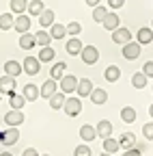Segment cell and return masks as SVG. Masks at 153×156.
I'll use <instances>...</instances> for the list:
<instances>
[{
	"mask_svg": "<svg viewBox=\"0 0 153 156\" xmlns=\"http://www.w3.org/2000/svg\"><path fill=\"white\" fill-rule=\"evenodd\" d=\"M0 156H13L11 152H2V154H0Z\"/></svg>",
	"mask_w": 153,
	"mask_h": 156,
	"instance_id": "bcb514c9",
	"label": "cell"
},
{
	"mask_svg": "<svg viewBox=\"0 0 153 156\" xmlns=\"http://www.w3.org/2000/svg\"><path fill=\"white\" fill-rule=\"evenodd\" d=\"M35 44H37V39H35V35H32V33H24V35L20 37V46H22L24 50L35 48Z\"/></svg>",
	"mask_w": 153,
	"mask_h": 156,
	"instance_id": "d6a6232c",
	"label": "cell"
},
{
	"mask_svg": "<svg viewBox=\"0 0 153 156\" xmlns=\"http://www.w3.org/2000/svg\"><path fill=\"white\" fill-rule=\"evenodd\" d=\"M28 15H37V17H39L43 11H45V5L41 2V0H32V2H28Z\"/></svg>",
	"mask_w": 153,
	"mask_h": 156,
	"instance_id": "f546056e",
	"label": "cell"
},
{
	"mask_svg": "<svg viewBox=\"0 0 153 156\" xmlns=\"http://www.w3.org/2000/svg\"><path fill=\"white\" fill-rule=\"evenodd\" d=\"M82 48H84V44L80 41L78 37H71L69 41L65 44V50H67V54H71V56H80V52H82Z\"/></svg>",
	"mask_w": 153,
	"mask_h": 156,
	"instance_id": "8fae6325",
	"label": "cell"
},
{
	"mask_svg": "<svg viewBox=\"0 0 153 156\" xmlns=\"http://www.w3.org/2000/svg\"><path fill=\"white\" fill-rule=\"evenodd\" d=\"M119 143L123 150H131V147H136V136H134V132H123Z\"/></svg>",
	"mask_w": 153,
	"mask_h": 156,
	"instance_id": "603a6c76",
	"label": "cell"
},
{
	"mask_svg": "<svg viewBox=\"0 0 153 156\" xmlns=\"http://www.w3.org/2000/svg\"><path fill=\"white\" fill-rule=\"evenodd\" d=\"M88 98H91L93 104H106V102H108V93H106L104 89H93Z\"/></svg>",
	"mask_w": 153,
	"mask_h": 156,
	"instance_id": "d4e9b609",
	"label": "cell"
},
{
	"mask_svg": "<svg viewBox=\"0 0 153 156\" xmlns=\"http://www.w3.org/2000/svg\"><path fill=\"white\" fill-rule=\"evenodd\" d=\"M149 115H151V117H153V104H151V106H149Z\"/></svg>",
	"mask_w": 153,
	"mask_h": 156,
	"instance_id": "7dc6e473",
	"label": "cell"
},
{
	"mask_svg": "<svg viewBox=\"0 0 153 156\" xmlns=\"http://www.w3.org/2000/svg\"><path fill=\"white\" fill-rule=\"evenodd\" d=\"M119 150H121V143H119V139H112V136L104 139V152H108V154H117Z\"/></svg>",
	"mask_w": 153,
	"mask_h": 156,
	"instance_id": "83f0119b",
	"label": "cell"
},
{
	"mask_svg": "<svg viewBox=\"0 0 153 156\" xmlns=\"http://www.w3.org/2000/svg\"><path fill=\"white\" fill-rule=\"evenodd\" d=\"M142 72H145L147 78H153V61H147L145 67H142Z\"/></svg>",
	"mask_w": 153,
	"mask_h": 156,
	"instance_id": "60d3db41",
	"label": "cell"
},
{
	"mask_svg": "<svg viewBox=\"0 0 153 156\" xmlns=\"http://www.w3.org/2000/svg\"><path fill=\"white\" fill-rule=\"evenodd\" d=\"M0 134H2V132H0Z\"/></svg>",
	"mask_w": 153,
	"mask_h": 156,
	"instance_id": "816d5d0a",
	"label": "cell"
},
{
	"mask_svg": "<svg viewBox=\"0 0 153 156\" xmlns=\"http://www.w3.org/2000/svg\"><path fill=\"white\" fill-rule=\"evenodd\" d=\"M151 28H153V22H151Z\"/></svg>",
	"mask_w": 153,
	"mask_h": 156,
	"instance_id": "f907efd6",
	"label": "cell"
},
{
	"mask_svg": "<svg viewBox=\"0 0 153 156\" xmlns=\"http://www.w3.org/2000/svg\"><path fill=\"white\" fill-rule=\"evenodd\" d=\"M80 58L86 63V65H95L99 61V50L95 48V46H84L82 52H80Z\"/></svg>",
	"mask_w": 153,
	"mask_h": 156,
	"instance_id": "3957f363",
	"label": "cell"
},
{
	"mask_svg": "<svg viewBox=\"0 0 153 156\" xmlns=\"http://www.w3.org/2000/svg\"><path fill=\"white\" fill-rule=\"evenodd\" d=\"M131 85L136 87V89H145V87H147V76H145V72L134 74V76H131Z\"/></svg>",
	"mask_w": 153,
	"mask_h": 156,
	"instance_id": "d590c367",
	"label": "cell"
},
{
	"mask_svg": "<svg viewBox=\"0 0 153 156\" xmlns=\"http://www.w3.org/2000/svg\"><path fill=\"white\" fill-rule=\"evenodd\" d=\"M73 156H91V147H86V145H78L73 150Z\"/></svg>",
	"mask_w": 153,
	"mask_h": 156,
	"instance_id": "ab89813d",
	"label": "cell"
},
{
	"mask_svg": "<svg viewBox=\"0 0 153 156\" xmlns=\"http://www.w3.org/2000/svg\"><path fill=\"white\" fill-rule=\"evenodd\" d=\"M95 128H97V136H101V139H108V136H112V124H110L108 119H101Z\"/></svg>",
	"mask_w": 153,
	"mask_h": 156,
	"instance_id": "d6986e66",
	"label": "cell"
},
{
	"mask_svg": "<svg viewBox=\"0 0 153 156\" xmlns=\"http://www.w3.org/2000/svg\"><path fill=\"white\" fill-rule=\"evenodd\" d=\"M22 67H24V72L28 76H37V74L41 72V61H39V58H35V56H26Z\"/></svg>",
	"mask_w": 153,
	"mask_h": 156,
	"instance_id": "277c9868",
	"label": "cell"
},
{
	"mask_svg": "<svg viewBox=\"0 0 153 156\" xmlns=\"http://www.w3.org/2000/svg\"><path fill=\"white\" fill-rule=\"evenodd\" d=\"M54 56H56L54 48H52V46H43V48L39 50V56H37V58H39L41 63H52V61H54Z\"/></svg>",
	"mask_w": 153,
	"mask_h": 156,
	"instance_id": "ffe728a7",
	"label": "cell"
},
{
	"mask_svg": "<svg viewBox=\"0 0 153 156\" xmlns=\"http://www.w3.org/2000/svg\"><path fill=\"white\" fill-rule=\"evenodd\" d=\"M63 111H65L69 117H78V115L82 113V100H80V98H67Z\"/></svg>",
	"mask_w": 153,
	"mask_h": 156,
	"instance_id": "6da1fadb",
	"label": "cell"
},
{
	"mask_svg": "<svg viewBox=\"0 0 153 156\" xmlns=\"http://www.w3.org/2000/svg\"><path fill=\"white\" fill-rule=\"evenodd\" d=\"M121 119H123L125 124H134V122H136V111H134L131 106L121 108Z\"/></svg>",
	"mask_w": 153,
	"mask_h": 156,
	"instance_id": "e575fe53",
	"label": "cell"
},
{
	"mask_svg": "<svg viewBox=\"0 0 153 156\" xmlns=\"http://www.w3.org/2000/svg\"><path fill=\"white\" fill-rule=\"evenodd\" d=\"M11 13H15V15H20V13H24L26 9H28V0H11Z\"/></svg>",
	"mask_w": 153,
	"mask_h": 156,
	"instance_id": "1f68e13d",
	"label": "cell"
},
{
	"mask_svg": "<svg viewBox=\"0 0 153 156\" xmlns=\"http://www.w3.org/2000/svg\"><path fill=\"white\" fill-rule=\"evenodd\" d=\"M35 39H37V46H50L52 44V37H50V30H45V28H41V30H37L35 33Z\"/></svg>",
	"mask_w": 153,
	"mask_h": 156,
	"instance_id": "484cf974",
	"label": "cell"
},
{
	"mask_svg": "<svg viewBox=\"0 0 153 156\" xmlns=\"http://www.w3.org/2000/svg\"><path fill=\"white\" fill-rule=\"evenodd\" d=\"M80 30H82V24H80V22H69V24H67V33L73 35V37L78 35Z\"/></svg>",
	"mask_w": 153,
	"mask_h": 156,
	"instance_id": "74e56055",
	"label": "cell"
},
{
	"mask_svg": "<svg viewBox=\"0 0 153 156\" xmlns=\"http://www.w3.org/2000/svg\"><path fill=\"white\" fill-rule=\"evenodd\" d=\"M121 156H142V152H140L138 147H131V150H125Z\"/></svg>",
	"mask_w": 153,
	"mask_h": 156,
	"instance_id": "7bdbcfd3",
	"label": "cell"
},
{
	"mask_svg": "<svg viewBox=\"0 0 153 156\" xmlns=\"http://www.w3.org/2000/svg\"><path fill=\"white\" fill-rule=\"evenodd\" d=\"M43 156H50V154H43Z\"/></svg>",
	"mask_w": 153,
	"mask_h": 156,
	"instance_id": "681fc988",
	"label": "cell"
},
{
	"mask_svg": "<svg viewBox=\"0 0 153 156\" xmlns=\"http://www.w3.org/2000/svg\"><path fill=\"white\" fill-rule=\"evenodd\" d=\"M50 37L52 39H65L67 37V24H52L50 26Z\"/></svg>",
	"mask_w": 153,
	"mask_h": 156,
	"instance_id": "e0dca14e",
	"label": "cell"
},
{
	"mask_svg": "<svg viewBox=\"0 0 153 156\" xmlns=\"http://www.w3.org/2000/svg\"><path fill=\"white\" fill-rule=\"evenodd\" d=\"M101 26L112 33V30H117V28L121 26V20H119V15L114 13V11H108V15L104 17V22H101Z\"/></svg>",
	"mask_w": 153,
	"mask_h": 156,
	"instance_id": "9c48e42d",
	"label": "cell"
},
{
	"mask_svg": "<svg viewBox=\"0 0 153 156\" xmlns=\"http://www.w3.org/2000/svg\"><path fill=\"white\" fill-rule=\"evenodd\" d=\"M101 156H112V154H108V152H101Z\"/></svg>",
	"mask_w": 153,
	"mask_h": 156,
	"instance_id": "c3c4849f",
	"label": "cell"
},
{
	"mask_svg": "<svg viewBox=\"0 0 153 156\" xmlns=\"http://www.w3.org/2000/svg\"><path fill=\"white\" fill-rule=\"evenodd\" d=\"M22 93H24V98H26V102H35L37 98H41V89L37 87V85H32V83H28V85H24V89H22Z\"/></svg>",
	"mask_w": 153,
	"mask_h": 156,
	"instance_id": "7c38bea8",
	"label": "cell"
},
{
	"mask_svg": "<svg viewBox=\"0 0 153 156\" xmlns=\"http://www.w3.org/2000/svg\"><path fill=\"white\" fill-rule=\"evenodd\" d=\"M112 41H114V44H121V46L127 44V41H131V30L119 26L117 30H112Z\"/></svg>",
	"mask_w": 153,
	"mask_h": 156,
	"instance_id": "ba28073f",
	"label": "cell"
},
{
	"mask_svg": "<svg viewBox=\"0 0 153 156\" xmlns=\"http://www.w3.org/2000/svg\"><path fill=\"white\" fill-rule=\"evenodd\" d=\"M65 69H67V65H65L63 61L54 63V65H52V72H50V78H54V80H61V78L65 76Z\"/></svg>",
	"mask_w": 153,
	"mask_h": 156,
	"instance_id": "4dcf8cb0",
	"label": "cell"
},
{
	"mask_svg": "<svg viewBox=\"0 0 153 156\" xmlns=\"http://www.w3.org/2000/svg\"><path fill=\"white\" fill-rule=\"evenodd\" d=\"M13 15L15 13H2V15H0V28H2V30L13 28V24H15V17Z\"/></svg>",
	"mask_w": 153,
	"mask_h": 156,
	"instance_id": "836d02e7",
	"label": "cell"
},
{
	"mask_svg": "<svg viewBox=\"0 0 153 156\" xmlns=\"http://www.w3.org/2000/svg\"><path fill=\"white\" fill-rule=\"evenodd\" d=\"M17 139H20V130H17L15 126H9V130H5L2 134H0V141H2V145H13L17 143Z\"/></svg>",
	"mask_w": 153,
	"mask_h": 156,
	"instance_id": "5b68a950",
	"label": "cell"
},
{
	"mask_svg": "<svg viewBox=\"0 0 153 156\" xmlns=\"http://www.w3.org/2000/svg\"><path fill=\"white\" fill-rule=\"evenodd\" d=\"M138 44H151L153 41V28L151 26H142V28H138Z\"/></svg>",
	"mask_w": 153,
	"mask_h": 156,
	"instance_id": "44dd1931",
	"label": "cell"
},
{
	"mask_svg": "<svg viewBox=\"0 0 153 156\" xmlns=\"http://www.w3.org/2000/svg\"><path fill=\"white\" fill-rule=\"evenodd\" d=\"M22 156H39V152H37V150H35V147H26V150H24V154H22Z\"/></svg>",
	"mask_w": 153,
	"mask_h": 156,
	"instance_id": "ee69618b",
	"label": "cell"
},
{
	"mask_svg": "<svg viewBox=\"0 0 153 156\" xmlns=\"http://www.w3.org/2000/svg\"><path fill=\"white\" fill-rule=\"evenodd\" d=\"M80 136H82V141H86V143H91L93 139H97V128H93V126H88V124H84V126L80 128Z\"/></svg>",
	"mask_w": 153,
	"mask_h": 156,
	"instance_id": "ac0fdd59",
	"label": "cell"
},
{
	"mask_svg": "<svg viewBox=\"0 0 153 156\" xmlns=\"http://www.w3.org/2000/svg\"><path fill=\"white\" fill-rule=\"evenodd\" d=\"M67 93H63V91H56L52 98H50V106L54 108V111H58V108H63L65 106V100H67V98H65Z\"/></svg>",
	"mask_w": 153,
	"mask_h": 156,
	"instance_id": "cb8c5ba5",
	"label": "cell"
},
{
	"mask_svg": "<svg viewBox=\"0 0 153 156\" xmlns=\"http://www.w3.org/2000/svg\"><path fill=\"white\" fill-rule=\"evenodd\" d=\"M22 72H24V67L17 63V61H7V63H5V74H9V76H13V78H17Z\"/></svg>",
	"mask_w": 153,
	"mask_h": 156,
	"instance_id": "7402d4cb",
	"label": "cell"
},
{
	"mask_svg": "<svg viewBox=\"0 0 153 156\" xmlns=\"http://www.w3.org/2000/svg\"><path fill=\"white\" fill-rule=\"evenodd\" d=\"M99 2H101V0H86V5H88V7H97Z\"/></svg>",
	"mask_w": 153,
	"mask_h": 156,
	"instance_id": "f6af8a7d",
	"label": "cell"
},
{
	"mask_svg": "<svg viewBox=\"0 0 153 156\" xmlns=\"http://www.w3.org/2000/svg\"><path fill=\"white\" fill-rule=\"evenodd\" d=\"M9 104H11V108L22 111V106L26 104V98H24V93H15V91H11V93H9Z\"/></svg>",
	"mask_w": 153,
	"mask_h": 156,
	"instance_id": "2e32d148",
	"label": "cell"
},
{
	"mask_svg": "<svg viewBox=\"0 0 153 156\" xmlns=\"http://www.w3.org/2000/svg\"><path fill=\"white\" fill-rule=\"evenodd\" d=\"M125 5V0H108V7L110 9H121Z\"/></svg>",
	"mask_w": 153,
	"mask_h": 156,
	"instance_id": "b9f144b4",
	"label": "cell"
},
{
	"mask_svg": "<svg viewBox=\"0 0 153 156\" xmlns=\"http://www.w3.org/2000/svg\"><path fill=\"white\" fill-rule=\"evenodd\" d=\"M56 91H58V85H56L54 78H48V80L41 85V98H45V100H50Z\"/></svg>",
	"mask_w": 153,
	"mask_h": 156,
	"instance_id": "4fadbf2b",
	"label": "cell"
},
{
	"mask_svg": "<svg viewBox=\"0 0 153 156\" xmlns=\"http://www.w3.org/2000/svg\"><path fill=\"white\" fill-rule=\"evenodd\" d=\"M104 78H106L108 83H117L119 78H121V69H119L117 65H108L106 72H104Z\"/></svg>",
	"mask_w": 153,
	"mask_h": 156,
	"instance_id": "4316f807",
	"label": "cell"
},
{
	"mask_svg": "<svg viewBox=\"0 0 153 156\" xmlns=\"http://www.w3.org/2000/svg\"><path fill=\"white\" fill-rule=\"evenodd\" d=\"M54 24V11L52 9H45L41 15H39V26L41 28H48V26H52Z\"/></svg>",
	"mask_w": 153,
	"mask_h": 156,
	"instance_id": "f1b7e54d",
	"label": "cell"
},
{
	"mask_svg": "<svg viewBox=\"0 0 153 156\" xmlns=\"http://www.w3.org/2000/svg\"><path fill=\"white\" fill-rule=\"evenodd\" d=\"M15 85H17L15 78L9 76V74H5L2 78H0V93H11V91H15Z\"/></svg>",
	"mask_w": 153,
	"mask_h": 156,
	"instance_id": "5bb4252c",
	"label": "cell"
},
{
	"mask_svg": "<svg viewBox=\"0 0 153 156\" xmlns=\"http://www.w3.org/2000/svg\"><path fill=\"white\" fill-rule=\"evenodd\" d=\"M140 52H142V44H138V41H127V44H123V56L127 58V61L138 58Z\"/></svg>",
	"mask_w": 153,
	"mask_h": 156,
	"instance_id": "7a4b0ae2",
	"label": "cell"
},
{
	"mask_svg": "<svg viewBox=\"0 0 153 156\" xmlns=\"http://www.w3.org/2000/svg\"><path fill=\"white\" fill-rule=\"evenodd\" d=\"M142 134H145V139H147V141L153 139V122H149V124L142 126Z\"/></svg>",
	"mask_w": 153,
	"mask_h": 156,
	"instance_id": "f35d334b",
	"label": "cell"
},
{
	"mask_svg": "<svg viewBox=\"0 0 153 156\" xmlns=\"http://www.w3.org/2000/svg\"><path fill=\"white\" fill-rule=\"evenodd\" d=\"M5 124L17 128L20 124H24V113H22V111H17V108H11L9 113H5Z\"/></svg>",
	"mask_w": 153,
	"mask_h": 156,
	"instance_id": "8992f818",
	"label": "cell"
},
{
	"mask_svg": "<svg viewBox=\"0 0 153 156\" xmlns=\"http://www.w3.org/2000/svg\"><path fill=\"white\" fill-rule=\"evenodd\" d=\"M108 15V9H104L101 5H97V7H93V20H95V22H104V17Z\"/></svg>",
	"mask_w": 153,
	"mask_h": 156,
	"instance_id": "8d00e7d4",
	"label": "cell"
},
{
	"mask_svg": "<svg viewBox=\"0 0 153 156\" xmlns=\"http://www.w3.org/2000/svg\"><path fill=\"white\" fill-rule=\"evenodd\" d=\"M75 89H78V78H75V76H63L61 78V91L63 93H73Z\"/></svg>",
	"mask_w": 153,
	"mask_h": 156,
	"instance_id": "30bf717a",
	"label": "cell"
},
{
	"mask_svg": "<svg viewBox=\"0 0 153 156\" xmlns=\"http://www.w3.org/2000/svg\"><path fill=\"white\" fill-rule=\"evenodd\" d=\"M13 28L20 33V35H24V33H30V15H24V13H20L15 17V24H13Z\"/></svg>",
	"mask_w": 153,
	"mask_h": 156,
	"instance_id": "52a82bcc",
	"label": "cell"
},
{
	"mask_svg": "<svg viewBox=\"0 0 153 156\" xmlns=\"http://www.w3.org/2000/svg\"><path fill=\"white\" fill-rule=\"evenodd\" d=\"M95 87H93V83H91V78H80L78 80V89H75V93L78 95H82V98H86V95H91V91H93Z\"/></svg>",
	"mask_w": 153,
	"mask_h": 156,
	"instance_id": "9a60e30c",
	"label": "cell"
}]
</instances>
